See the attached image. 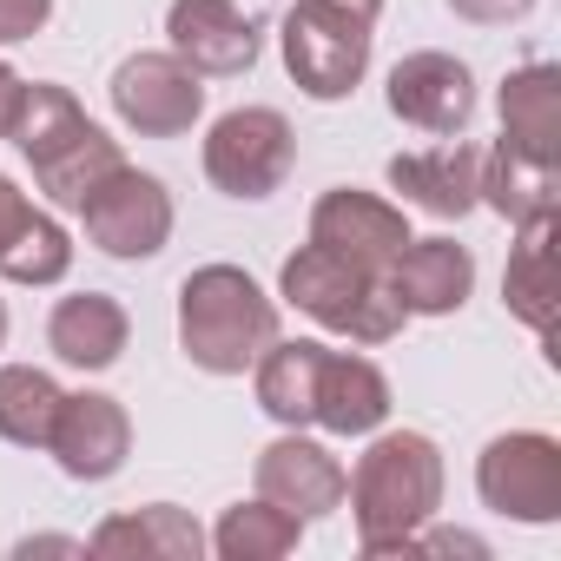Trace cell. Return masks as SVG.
I'll return each instance as SVG.
<instances>
[{
  "label": "cell",
  "instance_id": "obj_1",
  "mask_svg": "<svg viewBox=\"0 0 561 561\" xmlns=\"http://www.w3.org/2000/svg\"><path fill=\"white\" fill-rule=\"evenodd\" d=\"M351 522H357V548L370 561L410 554V535L423 522H436L443 508V449L423 430H370V449L357 456L351 482H344Z\"/></svg>",
  "mask_w": 561,
  "mask_h": 561
},
{
  "label": "cell",
  "instance_id": "obj_2",
  "mask_svg": "<svg viewBox=\"0 0 561 561\" xmlns=\"http://www.w3.org/2000/svg\"><path fill=\"white\" fill-rule=\"evenodd\" d=\"M277 337V298L244 264H198L179 285V351L205 377H244Z\"/></svg>",
  "mask_w": 561,
  "mask_h": 561
},
{
  "label": "cell",
  "instance_id": "obj_3",
  "mask_svg": "<svg viewBox=\"0 0 561 561\" xmlns=\"http://www.w3.org/2000/svg\"><path fill=\"white\" fill-rule=\"evenodd\" d=\"M8 139L21 146V159L34 165V185L73 211L113 165H119V139L54 80H27L21 87V106H14V126Z\"/></svg>",
  "mask_w": 561,
  "mask_h": 561
},
{
  "label": "cell",
  "instance_id": "obj_4",
  "mask_svg": "<svg viewBox=\"0 0 561 561\" xmlns=\"http://www.w3.org/2000/svg\"><path fill=\"white\" fill-rule=\"evenodd\" d=\"M277 298L291 311H305L311 324L351 337V344H390L410 324L377 271H364V264H351V257H337V251H324L311 238L285 257V271H277Z\"/></svg>",
  "mask_w": 561,
  "mask_h": 561
},
{
  "label": "cell",
  "instance_id": "obj_5",
  "mask_svg": "<svg viewBox=\"0 0 561 561\" xmlns=\"http://www.w3.org/2000/svg\"><path fill=\"white\" fill-rule=\"evenodd\" d=\"M370 47H377V27L331 8V0H298L277 27V54H285V73L298 80L305 100L318 106H337L364 87L370 73Z\"/></svg>",
  "mask_w": 561,
  "mask_h": 561
},
{
  "label": "cell",
  "instance_id": "obj_6",
  "mask_svg": "<svg viewBox=\"0 0 561 561\" xmlns=\"http://www.w3.org/2000/svg\"><path fill=\"white\" fill-rule=\"evenodd\" d=\"M198 165H205L211 192L257 205V198H271L277 185L291 179V165H298V133H291V119L277 113V106H231V113L211 119Z\"/></svg>",
  "mask_w": 561,
  "mask_h": 561
},
{
  "label": "cell",
  "instance_id": "obj_7",
  "mask_svg": "<svg viewBox=\"0 0 561 561\" xmlns=\"http://www.w3.org/2000/svg\"><path fill=\"white\" fill-rule=\"evenodd\" d=\"M476 495H482V508H495L522 528L561 522V443L548 430L489 436L476 456Z\"/></svg>",
  "mask_w": 561,
  "mask_h": 561
},
{
  "label": "cell",
  "instance_id": "obj_8",
  "mask_svg": "<svg viewBox=\"0 0 561 561\" xmlns=\"http://www.w3.org/2000/svg\"><path fill=\"white\" fill-rule=\"evenodd\" d=\"M80 225H87V238L106 251V257H119V264H139V257H159L165 244H172V225H179V211H172V192L152 179V172H139V165H113L80 205Z\"/></svg>",
  "mask_w": 561,
  "mask_h": 561
},
{
  "label": "cell",
  "instance_id": "obj_9",
  "mask_svg": "<svg viewBox=\"0 0 561 561\" xmlns=\"http://www.w3.org/2000/svg\"><path fill=\"white\" fill-rule=\"evenodd\" d=\"M113 119L139 139H185L205 119V80L165 47V54H126L106 80Z\"/></svg>",
  "mask_w": 561,
  "mask_h": 561
},
{
  "label": "cell",
  "instance_id": "obj_10",
  "mask_svg": "<svg viewBox=\"0 0 561 561\" xmlns=\"http://www.w3.org/2000/svg\"><path fill=\"white\" fill-rule=\"evenodd\" d=\"M47 456L60 462L67 482H113L133 456L126 403L106 397V390H67L60 416H54V436H47Z\"/></svg>",
  "mask_w": 561,
  "mask_h": 561
},
{
  "label": "cell",
  "instance_id": "obj_11",
  "mask_svg": "<svg viewBox=\"0 0 561 561\" xmlns=\"http://www.w3.org/2000/svg\"><path fill=\"white\" fill-rule=\"evenodd\" d=\"M383 100L403 126L430 133V139H456L469 119H476V73L456 60V54H403L383 80Z\"/></svg>",
  "mask_w": 561,
  "mask_h": 561
},
{
  "label": "cell",
  "instance_id": "obj_12",
  "mask_svg": "<svg viewBox=\"0 0 561 561\" xmlns=\"http://www.w3.org/2000/svg\"><path fill=\"white\" fill-rule=\"evenodd\" d=\"M251 482H257V495H264V502L291 508V515L311 528V522H324V515H337V508H344V482H351V469H344L318 436L285 430L277 443H264V449H257Z\"/></svg>",
  "mask_w": 561,
  "mask_h": 561
},
{
  "label": "cell",
  "instance_id": "obj_13",
  "mask_svg": "<svg viewBox=\"0 0 561 561\" xmlns=\"http://www.w3.org/2000/svg\"><path fill=\"white\" fill-rule=\"evenodd\" d=\"M165 47L198 73V80H238L257 67V21L238 0H172L165 8Z\"/></svg>",
  "mask_w": 561,
  "mask_h": 561
},
{
  "label": "cell",
  "instance_id": "obj_14",
  "mask_svg": "<svg viewBox=\"0 0 561 561\" xmlns=\"http://www.w3.org/2000/svg\"><path fill=\"white\" fill-rule=\"evenodd\" d=\"M311 244L364 264V271H390V257L410 244V218L403 205H390L383 192H357V185H331L311 205Z\"/></svg>",
  "mask_w": 561,
  "mask_h": 561
},
{
  "label": "cell",
  "instance_id": "obj_15",
  "mask_svg": "<svg viewBox=\"0 0 561 561\" xmlns=\"http://www.w3.org/2000/svg\"><path fill=\"white\" fill-rule=\"evenodd\" d=\"M383 285L403 305V318H456L476 291V251L456 238H410L390 257Z\"/></svg>",
  "mask_w": 561,
  "mask_h": 561
},
{
  "label": "cell",
  "instance_id": "obj_16",
  "mask_svg": "<svg viewBox=\"0 0 561 561\" xmlns=\"http://www.w3.org/2000/svg\"><path fill=\"white\" fill-rule=\"evenodd\" d=\"M383 179L403 192V205H416L430 218H469L482 205V152L462 133L443 146H423V152H397L383 165Z\"/></svg>",
  "mask_w": 561,
  "mask_h": 561
},
{
  "label": "cell",
  "instance_id": "obj_17",
  "mask_svg": "<svg viewBox=\"0 0 561 561\" xmlns=\"http://www.w3.org/2000/svg\"><path fill=\"white\" fill-rule=\"evenodd\" d=\"M126 337H133V318H126V305L113 291H73L47 318V351L67 370H87V377L113 370L126 357Z\"/></svg>",
  "mask_w": 561,
  "mask_h": 561
},
{
  "label": "cell",
  "instance_id": "obj_18",
  "mask_svg": "<svg viewBox=\"0 0 561 561\" xmlns=\"http://www.w3.org/2000/svg\"><path fill=\"white\" fill-rule=\"evenodd\" d=\"M311 423L331 430V436H370V430H383L390 423V377L364 351H331L324 344Z\"/></svg>",
  "mask_w": 561,
  "mask_h": 561
},
{
  "label": "cell",
  "instance_id": "obj_19",
  "mask_svg": "<svg viewBox=\"0 0 561 561\" xmlns=\"http://www.w3.org/2000/svg\"><path fill=\"white\" fill-rule=\"evenodd\" d=\"M87 554H126V561H198L205 554V528L192 522V508L179 502H146V508H119L87 535Z\"/></svg>",
  "mask_w": 561,
  "mask_h": 561
},
{
  "label": "cell",
  "instance_id": "obj_20",
  "mask_svg": "<svg viewBox=\"0 0 561 561\" xmlns=\"http://www.w3.org/2000/svg\"><path fill=\"white\" fill-rule=\"evenodd\" d=\"M495 113H502V139L541 165H561V73L548 60H528L502 80L495 93Z\"/></svg>",
  "mask_w": 561,
  "mask_h": 561
},
{
  "label": "cell",
  "instance_id": "obj_21",
  "mask_svg": "<svg viewBox=\"0 0 561 561\" xmlns=\"http://www.w3.org/2000/svg\"><path fill=\"white\" fill-rule=\"evenodd\" d=\"M318 364H324V344H318V337H271V344H264V357L251 364L257 410H264L277 430H311Z\"/></svg>",
  "mask_w": 561,
  "mask_h": 561
},
{
  "label": "cell",
  "instance_id": "obj_22",
  "mask_svg": "<svg viewBox=\"0 0 561 561\" xmlns=\"http://www.w3.org/2000/svg\"><path fill=\"white\" fill-rule=\"evenodd\" d=\"M502 305H508V318L528 324L535 337L554 331V218L515 225L508 271H502Z\"/></svg>",
  "mask_w": 561,
  "mask_h": 561
},
{
  "label": "cell",
  "instance_id": "obj_23",
  "mask_svg": "<svg viewBox=\"0 0 561 561\" xmlns=\"http://www.w3.org/2000/svg\"><path fill=\"white\" fill-rule=\"evenodd\" d=\"M482 205H489L495 218H508V225L554 218V205H561V179H554V165H541V159L515 152L508 139H495V146L482 152Z\"/></svg>",
  "mask_w": 561,
  "mask_h": 561
},
{
  "label": "cell",
  "instance_id": "obj_24",
  "mask_svg": "<svg viewBox=\"0 0 561 561\" xmlns=\"http://www.w3.org/2000/svg\"><path fill=\"white\" fill-rule=\"evenodd\" d=\"M298 541H305V522H298L291 508L264 502V495L231 502V508L218 515V528L205 535V548H211L218 561H285V554H298Z\"/></svg>",
  "mask_w": 561,
  "mask_h": 561
},
{
  "label": "cell",
  "instance_id": "obj_25",
  "mask_svg": "<svg viewBox=\"0 0 561 561\" xmlns=\"http://www.w3.org/2000/svg\"><path fill=\"white\" fill-rule=\"evenodd\" d=\"M60 383L41 364H0V443L14 449H47L54 416H60Z\"/></svg>",
  "mask_w": 561,
  "mask_h": 561
},
{
  "label": "cell",
  "instance_id": "obj_26",
  "mask_svg": "<svg viewBox=\"0 0 561 561\" xmlns=\"http://www.w3.org/2000/svg\"><path fill=\"white\" fill-rule=\"evenodd\" d=\"M67 271H73V238H67V225L54 211H34L27 231L0 251V277H8V285H27V291L60 285Z\"/></svg>",
  "mask_w": 561,
  "mask_h": 561
},
{
  "label": "cell",
  "instance_id": "obj_27",
  "mask_svg": "<svg viewBox=\"0 0 561 561\" xmlns=\"http://www.w3.org/2000/svg\"><path fill=\"white\" fill-rule=\"evenodd\" d=\"M54 21V0H0V47H21Z\"/></svg>",
  "mask_w": 561,
  "mask_h": 561
},
{
  "label": "cell",
  "instance_id": "obj_28",
  "mask_svg": "<svg viewBox=\"0 0 561 561\" xmlns=\"http://www.w3.org/2000/svg\"><path fill=\"white\" fill-rule=\"evenodd\" d=\"M443 8L469 27H515V21L535 14V0H443Z\"/></svg>",
  "mask_w": 561,
  "mask_h": 561
},
{
  "label": "cell",
  "instance_id": "obj_29",
  "mask_svg": "<svg viewBox=\"0 0 561 561\" xmlns=\"http://www.w3.org/2000/svg\"><path fill=\"white\" fill-rule=\"evenodd\" d=\"M410 554H489V541L482 535H469V528H436V522H423L416 535H410Z\"/></svg>",
  "mask_w": 561,
  "mask_h": 561
},
{
  "label": "cell",
  "instance_id": "obj_30",
  "mask_svg": "<svg viewBox=\"0 0 561 561\" xmlns=\"http://www.w3.org/2000/svg\"><path fill=\"white\" fill-rule=\"evenodd\" d=\"M27 218H34V198H27L8 172H0V251H8V244L27 231Z\"/></svg>",
  "mask_w": 561,
  "mask_h": 561
},
{
  "label": "cell",
  "instance_id": "obj_31",
  "mask_svg": "<svg viewBox=\"0 0 561 561\" xmlns=\"http://www.w3.org/2000/svg\"><path fill=\"white\" fill-rule=\"evenodd\" d=\"M34 554H87V541H73V535H21L14 561H34Z\"/></svg>",
  "mask_w": 561,
  "mask_h": 561
},
{
  "label": "cell",
  "instance_id": "obj_32",
  "mask_svg": "<svg viewBox=\"0 0 561 561\" xmlns=\"http://www.w3.org/2000/svg\"><path fill=\"white\" fill-rule=\"evenodd\" d=\"M21 87H27V80H21V73L8 67V60H0V139H8V126H14V106H21Z\"/></svg>",
  "mask_w": 561,
  "mask_h": 561
},
{
  "label": "cell",
  "instance_id": "obj_33",
  "mask_svg": "<svg viewBox=\"0 0 561 561\" xmlns=\"http://www.w3.org/2000/svg\"><path fill=\"white\" fill-rule=\"evenodd\" d=\"M331 8H344V14H357V21H383V0H331Z\"/></svg>",
  "mask_w": 561,
  "mask_h": 561
},
{
  "label": "cell",
  "instance_id": "obj_34",
  "mask_svg": "<svg viewBox=\"0 0 561 561\" xmlns=\"http://www.w3.org/2000/svg\"><path fill=\"white\" fill-rule=\"evenodd\" d=\"M0 351H8V298H0Z\"/></svg>",
  "mask_w": 561,
  "mask_h": 561
}]
</instances>
